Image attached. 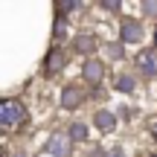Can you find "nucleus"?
<instances>
[{
	"mask_svg": "<svg viewBox=\"0 0 157 157\" xmlns=\"http://www.w3.org/2000/svg\"><path fill=\"white\" fill-rule=\"evenodd\" d=\"M151 157H157V154H151Z\"/></svg>",
	"mask_w": 157,
	"mask_h": 157,
	"instance_id": "nucleus-20",
	"label": "nucleus"
},
{
	"mask_svg": "<svg viewBox=\"0 0 157 157\" xmlns=\"http://www.w3.org/2000/svg\"><path fill=\"white\" fill-rule=\"evenodd\" d=\"M61 108L64 111H73V108H78L84 102V93H82V87H78V84H67V87L61 90Z\"/></svg>",
	"mask_w": 157,
	"mask_h": 157,
	"instance_id": "nucleus-6",
	"label": "nucleus"
},
{
	"mask_svg": "<svg viewBox=\"0 0 157 157\" xmlns=\"http://www.w3.org/2000/svg\"><path fill=\"white\" fill-rule=\"evenodd\" d=\"M67 134H70V140H87V125L84 122H73Z\"/></svg>",
	"mask_w": 157,
	"mask_h": 157,
	"instance_id": "nucleus-11",
	"label": "nucleus"
},
{
	"mask_svg": "<svg viewBox=\"0 0 157 157\" xmlns=\"http://www.w3.org/2000/svg\"><path fill=\"white\" fill-rule=\"evenodd\" d=\"M82 78L90 84H99L102 78H105V64L96 61V58H87V61L82 64Z\"/></svg>",
	"mask_w": 157,
	"mask_h": 157,
	"instance_id": "nucleus-5",
	"label": "nucleus"
},
{
	"mask_svg": "<svg viewBox=\"0 0 157 157\" xmlns=\"http://www.w3.org/2000/svg\"><path fill=\"white\" fill-rule=\"evenodd\" d=\"M70 134H52L50 140H47V146H44V151L50 154V157H70Z\"/></svg>",
	"mask_w": 157,
	"mask_h": 157,
	"instance_id": "nucleus-4",
	"label": "nucleus"
},
{
	"mask_svg": "<svg viewBox=\"0 0 157 157\" xmlns=\"http://www.w3.org/2000/svg\"><path fill=\"white\" fill-rule=\"evenodd\" d=\"M143 12L146 15H157V3H143Z\"/></svg>",
	"mask_w": 157,
	"mask_h": 157,
	"instance_id": "nucleus-14",
	"label": "nucleus"
},
{
	"mask_svg": "<svg viewBox=\"0 0 157 157\" xmlns=\"http://www.w3.org/2000/svg\"><path fill=\"white\" fill-rule=\"evenodd\" d=\"M119 6H122V3L117 0V3H102V9H108V12H119Z\"/></svg>",
	"mask_w": 157,
	"mask_h": 157,
	"instance_id": "nucleus-15",
	"label": "nucleus"
},
{
	"mask_svg": "<svg viewBox=\"0 0 157 157\" xmlns=\"http://www.w3.org/2000/svg\"><path fill=\"white\" fill-rule=\"evenodd\" d=\"M64 29H67V17H64V15H56V38H61Z\"/></svg>",
	"mask_w": 157,
	"mask_h": 157,
	"instance_id": "nucleus-13",
	"label": "nucleus"
},
{
	"mask_svg": "<svg viewBox=\"0 0 157 157\" xmlns=\"http://www.w3.org/2000/svg\"><path fill=\"white\" fill-rule=\"evenodd\" d=\"M93 125H96L99 131H105V134H108V131L117 128V113L102 108V111H96V113H93Z\"/></svg>",
	"mask_w": 157,
	"mask_h": 157,
	"instance_id": "nucleus-9",
	"label": "nucleus"
},
{
	"mask_svg": "<svg viewBox=\"0 0 157 157\" xmlns=\"http://www.w3.org/2000/svg\"><path fill=\"white\" fill-rule=\"evenodd\" d=\"M154 143H157V125H154Z\"/></svg>",
	"mask_w": 157,
	"mask_h": 157,
	"instance_id": "nucleus-17",
	"label": "nucleus"
},
{
	"mask_svg": "<svg viewBox=\"0 0 157 157\" xmlns=\"http://www.w3.org/2000/svg\"><path fill=\"white\" fill-rule=\"evenodd\" d=\"M96 47H99V41H96V35H90V32H82V35L73 38V50L82 52V56H93Z\"/></svg>",
	"mask_w": 157,
	"mask_h": 157,
	"instance_id": "nucleus-8",
	"label": "nucleus"
},
{
	"mask_svg": "<svg viewBox=\"0 0 157 157\" xmlns=\"http://www.w3.org/2000/svg\"><path fill=\"white\" fill-rule=\"evenodd\" d=\"M105 52H108V58H117V61H119V58L125 56L122 44H108V47H105Z\"/></svg>",
	"mask_w": 157,
	"mask_h": 157,
	"instance_id": "nucleus-12",
	"label": "nucleus"
},
{
	"mask_svg": "<svg viewBox=\"0 0 157 157\" xmlns=\"http://www.w3.org/2000/svg\"><path fill=\"white\" fill-rule=\"evenodd\" d=\"M23 119H26L23 102H17V99H3V102H0V125H3L6 131L15 128V125H21Z\"/></svg>",
	"mask_w": 157,
	"mask_h": 157,
	"instance_id": "nucleus-1",
	"label": "nucleus"
},
{
	"mask_svg": "<svg viewBox=\"0 0 157 157\" xmlns=\"http://www.w3.org/2000/svg\"><path fill=\"white\" fill-rule=\"evenodd\" d=\"M61 67H64V50H61V47H52V50L47 52V58H44V73L47 76H56Z\"/></svg>",
	"mask_w": 157,
	"mask_h": 157,
	"instance_id": "nucleus-7",
	"label": "nucleus"
},
{
	"mask_svg": "<svg viewBox=\"0 0 157 157\" xmlns=\"http://www.w3.org/2000/svg\"><path fill=\"white\" fill-rule=\"evenodd\" d=\"M137 67H140L143 76H157V47H143L137 52Z\"/></svg>",
	"mask_w": 157,
	"mask_h": 157,
	"instance_id": "nucleus-3",
	"label": "nucleus"
},
{
	"mask_svg": "<svg viewBox=\"0 0 157 157\" xmlns=\"http://www.w3.org/2000/svg\"><path fill=\"white\" fill-rule=\"evenodd\" d=\"M134 84H137V78H134V76H131V73H122V76H117L113 87H117L119 93H131V90H134Z\"/></svg>",
	"mask_w": 157,
	"mask_h": 157,
	"instance_id": "nucleus-10",
	"label": "nucleus"
},
{
	"mask_svg": "<svg viewBox=\"0 0 157 157\" xmlns=\"http://www.w3.org/2000/svg\"><path fill=\"white\" fill-rule=\"evenodd\" d=\"M154 44H157V26H154Z\"/></svg>",
	"mask_w": 157,
	"mask_h": 157,
	"instance_id": "nucleus-18",
	"label": "nucleus"
},
{
	"mask_svg": "<svg viewBox=\"0 0 157 157\" xmlns=\"http://www.w3.org/2000/svg\"><path fill=\"white\" fill-rule=\"evenodd\" d=\"M119 41L122 44H140L143 41V21L122 17V23H119Z\"/></svg>",
	"mask_w": 157,
	"mask_h": 157,
	"instance_id": "nucleus-2",
	"label": "nucleus"
},
{
	"mask_svg": "<svg viewBox=\"0 0 157 157\" xmlns=\"http://www.w3.org/2000/svg\"><path fill=\"white\" fill-rule=\"evenodd\" d=\"M15 157H23V154H15Z\"/></svg>",
	"mask_w": 157,
	"mask_h": 157,
	"instance_id": "nucleus-19",
	"label": "nucleus"
},
{
	"mask_svg": "<svg viewBox=\"0 0 157 157\" xmlns=\"http://www.w3.org/2000/svg\"><path fill=\"white\" fill-rule=\"evenodd\" d=\"M108 157H125V151H122V148H113V151L108 154Z\"/></svg>",
	"mask_w": 157,
	"mask_h": 157,
	"instance_id": "nucleus-16",
	"label": "nucleus"
}]
</instances>
